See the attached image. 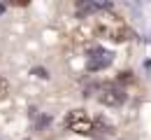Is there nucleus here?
I'll return each instance as SVG.
<instances>
[{
	"instance_id": "obj_1",
	"label": "nucleus",
	"mask_w": 151,
	"mask_h": 140,
	"mask_svg": "<svg viewBox=\"0 0 151 140\" xmlns=\"http://www.w3.org/2000/svg\"><path fill=\"white\" fill-rule=\"evenodd\" d=\"M93 28H95V35H100L105 40H112V42L135 40V30L121 17H116V14H105V17L95 19Z\"/></svg>"
},
{
	"instance_id": "obj_2",
	"label": "nucleus",
	"mask_w": 151,
	"mask_h": 140,
	"mask_svg": "<svg viewBox=\"0 0 151 140\" xmlns=\"http://www.w3.org/2000/svg\"><path fill=\"white\" fill-rule=\"evenodd\" d=\"M65 126H68V131H72V133L88 136V133H93L95 121L91 119V115H88L86 110L77 107V110H70V112H68V117H65Z\"/></svg>"
},
{
	"instance_id": "obj_3",
	"label": "nucleus",
	"mask_w": 151,
	"mask_h": 140,
	"mask_svg": "<svg viewBox=\"0 0 151 140\" xmlns=\"http://www.w3.org/2000/svg\"><path fill=\"white\" fill-rule=\"evenodd\" d=\"M91 56H88V63H86V68L91 70V73H98V70H102V68H107L109 63L114 61V54L112 52H107V49H100V47H91V52H88Z\"/></svg>"
},
{
	"instance_id": "obj_4",
	"label": "nucleus",
	"mask_w": 151,
	"mask_h": 140,
	"mask_svg": "<svg viewBox=\"0 0 151 140\" xmlns=\"http://www.w3.org/2000/svg\"><path fill=\"white\" fill-rule=\"evenodd\" d=\"M100 103H105V105H109V107H119V105L126 103V94H123L119 86H105V89L100 91Z\"/></svg>"
},
{
	"instance_id": "obj_5",
	"label": "nucleus",
	"mask_w": 151,
	"mask_h": 140,
	"mask_svg": "<svg viewBox=\"0 0 151 140\" xmlns=\"http://www.w3.org/2000/svg\"><path fill=\"white\" fill-rule=\"evenodd\" d=\"M95 9L98 7L93 5V0H77V14L79 17H88V14H93Z\"/></svg>"
},
{
	"instance_id": "obj_6",
	"label": "nucleus",
	"mask_w": 151,
	"mask_h": 140,
	"mask_svg": "<svg viewBox=\"0 0 151 140\" xmlns=\"http://www.w3.org/2000/svg\"><path fill=\"white\" fill-rule=\"evenodd\" d=\"M7 96H9V82H7V77L0 75V100L7 98Z\"/></svg>"
},
{
	"instance_id": "obj_7",
	"label": "nucleus",
	"mask_w": 151,
	"mask_h": 140,
	"mask_svg": "<svg viewBox=\"0 0 151 140\" xmlns=\"http://www.w3.org/2000/svg\"><path fill=\"white\" fill-rule=\"evenodd\" d=\"M93 5L98 7V9H107V7L112 5V0H93Z\"/></svg>"
},
{
	"instance_id": "obj_8",
	"label": "nucleus",
	"mask_w": 151,
	"mask_h": 140,
	"mask_svg": "<svg viewBox=\"0 0 151 140\" xmlns=\"http://www.w3.org/2000/svg\"><path fill=\"white\" fill-rule=\"evenodd\" d=\"M119 80H121V82H132V77H130V73H121Z\"/></svg>"
},
{
	"instance_id": "obj_9",
	"label": "nucleus",
	"mask_w": 151,
	"mask_h": 140,
	"mask_svg": "<svg viewBox=\"0 0 151 140\" xmlns=\"http://www.w3.org/2000/svg\"><path fill=\"white\" fill-rule=\"evenodd\" d=\"M30 0H12V5H17V7H23V5H28Z\"/></svg>"
},
{
	"instance_id": "obj_10",
	"label": "nucleus",
	"mask_w": 151,
	"mask_h": 140,
	"mask_svg": "<svg viewBox=\"0 0 151 140\" xmlns=\"http://www.w3.org/2000/svg\"><path fill=\"white\" fill-rule=\"evenodd\" d=\"M2 9H5V7H2V5H0V14H2Z\"/></svg>"
}]
</instances>
